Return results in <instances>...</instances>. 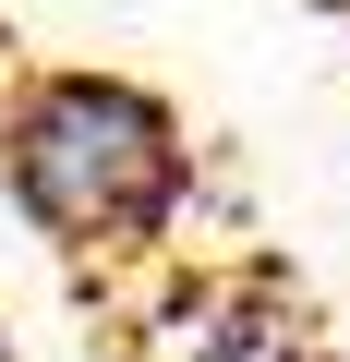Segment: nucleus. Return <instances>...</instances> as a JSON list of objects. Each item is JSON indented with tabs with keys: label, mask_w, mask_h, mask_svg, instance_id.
Segmentation results:
<instances>
[{
	"label": "nucleus",
	"mask_w": 350,
	"mask_h": 362,
	"mask_svg": "<svg viewBox=\"0 0 350 362\" xmlns=\"http://www.w3.org/2000/svg\"><path fill=\"white\" fill-rule=\"evenodd\" d=\"M0 157H13V194L37 206V230L121 254L157 242L182 206V121L121 73H49L0 109Z\"/></svg>",
	"instance_id": "obj_1"
},
{
	"label": "nucleus",
	"mask_w": 350,
	"mask_h": 362,
	"mask_svg": "<svg viewBox=\"0 0 350 362\" xmlns=\"http://www.w3.org/2000/svg\"><path fill=\"white\" fill-rule=\"evenodd\" d=\"M206 362H326V350H314V326H302V314H278V302H242V314H230V338H218Z\"/></svg>",
	"instance_id": "obj_2"
},
{
	"label": "nucleus",
	"mask_w": 350,
	"mask_h": 362,
	"mask_svg": "<svg viewBox=\"0 0 350 362\" xmlns=\"http://www.w3.org/2000/svg\"><path fill=\"white\" fill-rule=\"evenodd\" d=\"M0 362H13V326H0Z\"/></svg>",
	"instance_id": "obj_3"
}]
</instances>
